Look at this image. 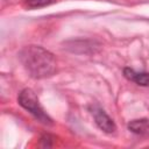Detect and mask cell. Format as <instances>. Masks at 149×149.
<instances>
[{
	"label": "cell",
	"mask_w": 149,
	"mask_h": 149,
	"mask_svg": "<svg viewBox=\"0 0 149 149\" xmlns=\"http://www.w3.org/2000/svg\"><path fill=\"white\" fill-rule=\"evenodd\" d=\"M55 2L56 0H24V5L28 8H41Z\"/></svg>",
	"instance_id": "cell-6"
},
{
	"label": "cell",
	"mask_w": 149,
	"mask_h": 149,
	"mask_svg": "<svg viewBox=\"0 0 149 149\" xmlns=\"http://www.w3.org/2000/svg\"><path fill=\"white\" fill-rule=\"evenodd\" d=\"M19 59L33 78L42 79L50 77L56 72L55 56L42 47H24L19 52Z\"/></svg>",
	"instance_id": "cell-1"
},
{
	"label": "cell",
	"mask_w": 149,
	"mask_h": 149,
	"mask_svg": "<svg viewBox=\"0 0 149 149\" xmlns=\"http://www.w3.org/2000/svg\"><path fill=\"white\" fill-rule=\"evenodd\" d=\"M90 111L94 118V121L97 126L104 130L105 133H114L116 130V126L114 121L106 114V112L98 105H92L90 107Z\"/></svg>",
	"instance_id": "cell-3"
},
{
	"label": "cell",
	"mask_w": 149,
	"mask_h": 149,
	"mask_svg": "<svg viewBox=\"0 0 149 149\" xmlns=\"http://www.w3.org/2000/svg\"><path fill=\"white\" fill-rule=\"evenodd\" d=\"M128 129L135 134H146L149 132V120L148 119L132 120L128 123Z\"/></svg>",
	"instance_id": "cell-5"
},
{
	"label": "cell",
	"mask_w": 149,
	"mask_h": 149,
	"mask_svg": "<svg viewBox=\"0 0 149 149\" xmlns=\"http://www.w3.org/2000/svg\"><path fill=\"white\" fill-rule=\"evenodd\" d=\"M123 76L140 86H149V72H137L130 68L123 69Z\"/></svg>",
	"instance_id": "cell-4"
},
{
	"label": "cell",
	"mask_w": 149,
	"mask_h": 149,
	"mask_svg": "<svg viewBox=\"0 0 149 149\" xmlns=\"http://www.w3.org/2000/svg\"><path fill=\"white\" fill-rule=\"evenodd\" d=\"M17 101L21 107H23L26 111H28L37 121H40L43 125L51 126L52 119L44 112L42 106L40 105V101L35 94V92L30 88H24L19 93Z\"/></svg>",
	"instance_id": "cell-2"
}]
</instances>
